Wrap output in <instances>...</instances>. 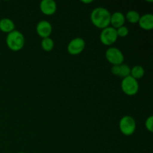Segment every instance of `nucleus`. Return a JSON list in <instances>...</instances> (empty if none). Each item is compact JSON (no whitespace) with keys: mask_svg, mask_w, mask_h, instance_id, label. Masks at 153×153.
<instances>
[{"mask_svg":"<svg viewBox=\"0 0 153 153\" xmlns=\"http://www.w3.org/2000/svg\"><path fill=\"white\" fill-rule=\"evenodd\" d=\"M111 15L108 9L102 7H96L91 13V20L94 26L100 29H104L110 26Z\"/></svg>","mask_w":153,"mask_h":153,"instance_id":"1","label":"nucleus"},{"mask_svg":"<svg viewBox=\"0 0 153 153\" xmlns=\"http://www.w3.org/2000/svg\"><path fill=\"white\" fill-rule=\"evenodd\" d=\"M6 44L7 47L13 52L20 51L25 45V37L18 30H14L7 34L6 37Z\"/></svg>","mask_w":153,"mask_h":153,"instance_id":"2","label":"nucleus"},{"mask_svg":"<svg viewBox=\"0 0 153 153\" xmlns=\"http://www.w3.org/2000/svg\"><path fill=\"white\" fill-rule=\"evenodd\" d=\"M121 89L123 92L128 96H134L139 91V84L137 80L131 76L123 78L121 82Z\"/></svg>","mask_w":153,"mask_h":153,"instance_id":"3","label":"nucleus"},{"mask_svg":"<svg viewBox=\"0 0 153 153\" xmlns=\"http://www.w3.org/2000/svg\"><path fill=\"white\" fill-rule=\"evenodd\" d=\"M120 130L121 133L126 136H130L134 133L136 130L135 120L131 116L123 117L119 123Z\"/></svg>","mask_w":153,"mask_h":153,"instance_id":"4","label":"nucleus"},{"mask_svg":"<svg viewBox=\"0 0 153 153\" xmlns=\"http://www.w3.org/2000/svg\"><path fill=\"white\" fill-rule=\"evenodd\" d=\"M117 30L111 26L104 28L100 33V41L105 46H111L117 40Z\"/></svg>","mask_w":153,"mask_h":153,"instance_id":"5","label":"nucleus"},{"mask_svg":"<svg viewBox=\"0 0 153 153\" xmlns=\"http://www.w3.org/2000/svg\"><path fill=\"white\" fill-rule=\"evenodd\" d=\"M105 58L112 65H120L123 64L124 55L120 49L117 47H111L106 50Z\"/></svg>","mask_w":153,"mask_h":153,"instance_id":"6","label":"nucleus"},{"mask_svg":"<svg viewBox=\"0 0 153 153\" xmlns=\"http://www.w3.org/2000/svg\"><path fill=\"white\" fill-rule=\"evenodd\" d=\"M85 48V41L82 37H76L69 43L67 52L71 55H78L82 53Z\"/></svg>","mask_w":153,"mask_h":153,"instance_id":"7","label":"nucleus"},{"mask_svg":"<svg viewBox=\"0 0 153 153\" xmlns=\"http://www.w3.org/2000/svg\"><path fill=\"white\" fill-rule=\"evenodd\" d=\"M36 31L37 34L43 39L49 37L52 32V26L49 21L41 20L37 23Z\"/></svg>","mask_w":153,"mask_h":153,"instance_id":"8","label":"nucleus"},{"mask_svg":"<svg viewBox=\"0 0 153 153\" xmlns=\"http://www.w3.org/2000/svg\"><path fill=\"white\" fill-rule=\"evenodd\" d=\"M40 9L46 16L53 15L57 10V4L54 0H43L40 3Z\"/></svg>","mask_w":153,"mask_h":153,"instance_id":"9","label":"nucleus"},{"mask_svg":"<svg viewBox=\"0 0 153 153\" xmlns=\"http://www.w3.org/2000/svg\"><path fill=\"white\" fill-rule=\"evenodd\" d=\"M137 23L142 29L150 31L153 28V15L152 13H146L140 16Z\"/></svg>","mask_w":153,"mask_h":153,"instance_id":"10","label":"nucleus"},{"mask_svg":"<svg viewBox=\"0 0 153 153\" xmlns=\"http://www.w3.org/2000/svg\"><path fill=\"white\" fill-rule=\"evenodd\" d=\"M126 22L125 15L120 11H116L111 15L110 25L115 29L124 25Z\"/></svg>","mask_w":153,"mask_h":153,"instance_id":"11","label":"nucleus"},{"mask_svg":"<svg viewBox=\"0 0 153 153\" xmlns=\"http://www.w3.org/2000/svg\"><path fill=\"white\" fill-rule=\"evenodd\" d=\"M15 30V24L9 18H3L0 20V31L9 34Z\"/></svg>","mask_w":153,"mask_h":153,"instance_id":"12","label":"nucleus"},{"mask_svg":"<svg viewBox=\"0 0 153 153\" xmlns=\"http://www.w3.org/2000/svg\"><path fill=\"white\" fill-rule=\"evenodd\" d=\"M145 70L143 67L140 65H136L134 66L131 69V73H130V76L132 78H134L136 80L142 79L144 76Z\"/></svg>","mask_w":153,"mask_h":153,"instance_id":"13","label":"nucleus"},{"mask_svg":"<svg viewBox=\"0 0 153 153\" xmlns=\"http://www.w3.org/2000/svg\"><path fill=\"white\" fill-rule=\"evenodd\" d=\"M140 17V13H139L137 10H128L125 16L126 20H127L128 22H130V23L131 24L137 23Z\"/></svg>","mask_w":153,"mask_h":153,"instance_id":"14","label":"nucleus"},{"mask_svg":"<svg viewBox=\"0 0 153 153\" xmlns=\"http://www.w3.org/2000/svg\"><path fill=\"white\" fill-rule=\"evenodd\" d=\"M54 46V41L52 38L49 37H46V38H43L41 41V47L46 52H50L53 49Z\"/></svg>","mask_w":153,"mask_h":153,"instance_id":"15","label":"nucleus"},{"mask_svg":"<svg viewBox=\"0 0 153 153\" xmlns=\"http://www.w3.org/2000/svg\"><path fill=\"white\" fill-rule=\"evenodd\" d=\"M130 73H131V68L127 64H122L120 65V77L123 78V79L127 77V76H130Z\"/></svg>","mask_w":153,"mask_h":153,"instance_id":"16","label":"nucleus"},{"mask_svg":"<svg viewBox=\"0 0 153 153\" xmlns=\"http://www.w3.org/2000/svg\"><path fill=\"white\" fill-rule=\"evenodd\" d=\"M116 30L118 37H126L128 36V33H129V30H128V27L125 26V25H123V26L117 28Z\"/></svg>","mask_w":153,"mask_h":153,"instance_id":"17","label":"nucleus"},{"mask_svg":"<svg viewBox=\"0 0 153 153\" xmlns=\"http://www.w3.org/2000/svg\"><path fill=\"white\" fill-rule=\"evenodd\" d=\"M145 127L149 132H152L153 131V117L150 116L145 121Z\"/></svg>","mask_w":153,"mask_h":153,"instance_id":"18","label":"nucleus"},{"mask_svg":"<svg viewBox=\"0 0 153 153\" xmlns=\"http://www.w3.org/2000/svg\"><path fill=\"white\" fill-rule=\"evenodd\" d=\"M111 73L114 76H119V73H120V65H113L112 66L111 69Z\"/></svg>","mask_w":153,"mask_h":153,"instance_id":"19","label":"nucleus"},{"mask_svg":"<svg viewBox=\"0 0 153 153\" xmlns=\"http://www.w3.org/2000/svg\"><path fill=\"white\" fill-rule=\"evenodd\" d=\"M81 2L82 3H85V4H90V3H92L93 1L92 0H82V1H81Z\"/></svg>","mask_w":153,"mask_h":153,"instance_id":"20","label":"nucleus"},{"mask_svg":"<svg viewBox=\"0 0 153 153\" xmlns=\"http://www.w3.org/2000/svg\"><path fill=\"white\" fill-rule=\"evenodd\" d=\"M18 153H25V152H18Z\"/></svg>","mask_w":153,"mask_h":153,"instance_id":"21","label":"nucleus"}]
</instances>
